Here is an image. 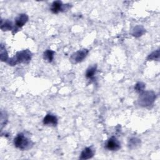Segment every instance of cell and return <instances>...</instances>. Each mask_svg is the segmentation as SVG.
I'll return each mask as SVG.
<instances>
[{"instance_id":"1","label":"cell","mask_w":160,"mask_h":160,"mask_svg":"<svg viewBox=\"0 0 160 160\" xmlns=\"http://www.w3.org/2000/svg\"><path fill=\"white\" fill-rule=\"evenodd\" d=\"M31 52L28 49H25L17 52L14 57L8 59L7 63L10 66H14L18 63L27 64L31 61Z\"/></svg>"},{"instance_id":"2","label":"cell","mask_w":160,"mask_h":160,"mask_svg":"<svg viewBox=\"0 0 160 160\" xmlns=\"http://www.w3.org/2000/svg\"><path fill=\"white\" fill-rule=\"evenodd\" d=\"M14 144L15 147L21 150H27L32 148L33 143L23 133H19L14 138Z\"/></svg>"},{"instance_id":"3","label":"cell","mask_w":160,"mask_h":160,"mask_svg":"<svg viewBox=\"0 0 160 160\" xmlns=\"http://www.w3.org/2000/svg\"><path fill=\"white\" fill-rule=\"evenodd\" d=\"M156 99V94L153 91H145L140 93L138 103L141 106L148 107L152 105Z\"/></svg>"},{"instance_id":"4","label":"cell","mask_w":160,"mask_h":160,"mask_svg":"<svg viewBox=\"0 0 160 160\" xmlns=\"http://www.w3.org/2000/svg\"><path fill=\"white\" fill-rule=\"evenodd\" d=\"M89 51L86 49L79 50L74 52L70 58V61L73 64H76L83 61V59L87 56Z\"/></svg>"},{"instance_id":"5","label":"cell","mask_w":160,"mask_h":160,"mask_svg":"<svg viewBox=\"0 0 160 160\" xmlns=\"http://www.w3.org/2000/svg\"><path fill=\"white\" fill-rule=\"evenodd\" d=\"M106 148L109 151H118L121 148V144L116 137L112 136L107 141Z\"/></svg>"},{"instance_id":"6","label":"cell","mask_w":160,"mask_h":160,"mask_svg":"<svg viewBox=\"0 0 160 160\" xmlns=\"http://www.w3.org/2000/svg\"><path fill=\"white\" fill-rule=\"evenodd\" d=\"M29 17L26 14H20L15 19V25L17 28H22L28 21Z\"/></svg>"},{"instance_id":"7","label":"cell","mask_w":160,"mask_h":160,"mask_svg":"<svg viewBox=\"0 0 160 160\" xmlns=\"http://www.w3.org/2000/svg\"><path fill=\"white\" fill-rule=\"evenodd\" d=\"M43 124L44 125H52L56 126L58 124V118L53 114H48L43 119Z\"/></svg>"},{"instance_id":"8","label":"cell","mask_w":160,"mask_h":160,"mask_svg":"<svg viewBox=\"0 0 160 160\" xmlns=\"http://www.w3.org/2000/svg\"><path fill=\"white\" fill-rule=\"evenodd\" d=\"M94 154V150L91 147H87L84 148L81 153L79 158L81 159H88L93 157Z\"/></svg>"},{"instance_id":"9","label":"cell","mask_w":160,"mask_h":160,"mask_svg":"<svg viewBox=\"0 0 160 160\" xmlns=\"http://www.w3.org/2000/svg\"><path fill=\"white\" fill-rule=\"evenodd\" d=\"M63 4L61 1H55L51 4V11L54 14H58L59 12H62Z\"/></svg>"},{"instance_id":"10","label":"cell","mask_w":160,"mask_h":160,"mask_svg":"<svg viewBox=\"0 0 160 160\" xmlns=\"http://www.w3.org/2000/svg\"><path fill=\"white\" fill-rule=\"evenodd\" d=\"M13 29H14V26H13L12 22L11 21L6 19L3 21L2 20H1V29L2 31H11Z\"/></svg>"},{"instance_id":"11","label":"cell","mask_w":160,"mask_h":160,"mask_svg":"<svg viewBox=\"0 0 160 160\" xmlns=\"http://www.w3.org/2000/svg\"><path fill=\"white\" fill-rule=\"evenodd\" d=\"M54 51L51 49H47L43 53V58L46 61L48 62H51L54 58Z\"/></svg>"},{"instance_id":"12","label":"cell","mask_w":160,"mask_h":160,"mask_svg":"<svg viewBox=\"0 0 160 160\" xmlns=\"http://www.w3.org/2000/svg\"><path fill=\"white\" fill-rule=\"evenodd\" d=\"M146 32L144 28L141 26H136L133 31H132V34L134 36V37H136V38H138L141 36H142L144 32Z\"/></svg>"},{"instance_id":"13","label":"cell","mask_w":160,"mask_h":160,"mask_svg":"<svg viewBox=\"0 0 160 160\" xmlns=\"http://www.w3.org/2000/svg\"><path fill=\"white\" fill-rule=\"evenodd\" d=\"M0 56H1V60L2 61H6L8 60V52L6 49L5 46L2 44H1V47H0Z\"/></svg>"},{"instance_id":"14","label":"cell","mask_w":160,"mask_h":160,"mask_svg":"<svg viewBox=\"0 0 160 160\" xmlns=\"http://www.w3.org/2000/svg\"><path fill=\"white\" fill-rule=\"evenodd\" d=\"M141 144V140L137 138H132L129 140L128 145L130 149H134L139 146Z\"/></svg>"},{"instance_id":"15","label":"cell","mask_w":160,"mask_h":160,"mask_svg":"<svg viewBox=\"0 0 160 160\" xmlns=\"http://www.w3.org/2000/svg\"><path fill=\"white\" fill-rule=\"evenodd\" d=\"M96 69H97V66L96 65L92 66L89 67V68H88V69L86 72V78H89V79L92 78L94 77L96 72Z\"/></svg>"},{"instance_id":"16","label":"cell","mask_w":160,"mask_h":160,"mask_svg":"<svg viewBox=\"0 0 160 160\" xmlns=\"http://www.w3.org/2000/svg\"><path fill=\"white\" fill-rule=\"evenodd\" d=\"M8 122V115L6 112L1 111V118H0V124H1V129L3 128V127Z\"/></svg>"},{"instance_id":"17","label":"cell","mask_w":160,"mask_h":160,"mask_svg":"<svg viewBox=\"0 0 160 160\" xmlns=\"http://www.w3.org/2000/svg\"><path fill=\"white\" fill-rule=\"evenodd\" d=\"M159 59V50L157 49L151 53L148 56L147 59L148 60H157L158 61Z\"/></svg>"},{"instance_id":"18","label":"cell","mask_w":160,"mask_h":160,"mask_svg":"<svg viewBox=\"0 0 160 160\" xmlns=\"http://www.w3.org/2000/svg\"><path fill=\"white\" fill-rule=\"evenodd\" d=\"M145 88V84L142 82H138L134 86V89L136 92L141 93L144 91V89Z\"/></svg>"}]
</instances>
